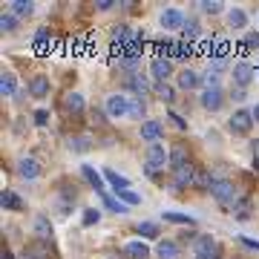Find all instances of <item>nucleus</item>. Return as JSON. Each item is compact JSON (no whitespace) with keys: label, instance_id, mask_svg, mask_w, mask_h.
I'll return each mask as SVG.
<instances>
[{"label":"nucleus","instance_id":"28","mask_svg":"<svg viewBox=\"0 0 259 259\" xmlns=\"http://www.w3.org/2000/svg\"><path fill=\"white\" fill-rule=\"evenodd\" d=\"M127 256L130 259H147L150 256V248L144 245V242H127Z\"/></svg>","mask_w":259,"mask_h":259},{"label":"nucleus","instance_id":"26","mask_svg":"<svg viewBox=\"0 0 259 259\" xmlns=\"http://www.w3.org/2000/svg\"><path fill=\"white\" fill-rule=\"evenodd\" d=\"M9 12L15 15V18H29V15L35 12V3H29V0H12Z\"/></svg>","mask_w":259,"mask_h":259},{"label":"nucleus","instance_id":"6","mask_svg":"<svg viewBox=\"0 0 259 259\" xmlns=\"http://www.w3.org/2000/svg\"><path fill=\"white\" fill-rule=\"evenodd\" d=\"M231 75H233V83H236L239 90H245V87L256 78V66H250L248 61H239V64H233Z\"/></svg>","mask_w":259,"mask_h":259},{"label":"nucleus","instance_id":"14","mask_svg":"<svg viewBox=\"0 0 259 259\" xmlns=\"http://www.w3.org/2000/svg\"><path fill=\"white\" fill-rule=\"evenodd\" d=\"M64 110L69 112V115H81V112L87 110L83 95H81V93H66V95H64Z\"/></svg>","mask_w":259,"mask_h":259},{"label":"nucleus","instance_id":"32","mask_svg":"<svg viewBox=\"0 0 259 259\" xmlns=\"http://www.w3.org/2000/svg\"><path fill=\"white\" fill-rule=\"evenodd\" d=\"M182 32H185L187 40H196V37L202 35V26H199V20H196V18H187L185 26H182Z\"/></svg>","mask_w":259,"mask_h":259},{"label":"nucleus","instance_id":"39","mask_svg":"<svg viewBox=\"0 0 259 259\" xmlns=\"http://www.w3.org/2000/svg\"><path fill=\"white\" fill-rule=\"evenodd\" d=\"M0 29H3V32H15V29H18V18H15L12 12H6V15L0 18Z\"/></svg>","mask_w":259,"mask_h":259},{"label":"nucleus","instance_id":"44","mask_svg":"<svg viewBox=\"0 0 259 259\" xmlns=\"http://www.w3.org/2000/svg\"><path fill=\"white\" fill-rule=\"evenodd\" d=\"M167 118H173V124H176L179 130H187V121L182 118V115H179V112H170V115H167Z\"/></svg>","mask_w":259,"mask_h":259},{"label":"nucleus","instance_id":"34","mask_svg":"<svg viewBox=\"0 0 259 259\" xmlns=\"http://www.w3.org/2000/svg\"><path fill=\"white\" fill-rule=\"evenodd\" d=\"M90 147H93L90 144V136H75V139H69V150L72 153H87Z\"/></svg>","mask_w":259,"mask_h":259},{"label":"nucleus","instance_id":"12","mask_svg":"<svg viewBox=\"0 0 259 259\" xmlns=\"http://www.w3.org/2000/svg\"><path fill=\"white\" fill-rule=\"evenodd\" d=\"M124 87H127V90H133L139 98L150 93V81H147L141 72H127V78H124Z\"/></svg>","mask_w":259,"mask_h":259},{"label":"nucleus","instance_id":"35","mask_svg":"<svg viewBox=\"0 0 259 259\" xmlns=\"http://www.w3.org/2000/svg\"><path fill=\"white\" fill-rule=\"evenodd\" d=\"M199 9H202L204 15H219V12H225V6L219 0H199Z\"/></svg>","mask_w":259,"mask_h":259},{"label":"nucleus","instance_id":"21","mask_svg":"<svg viewBox=\"0 0 259 259\" xmlns=\"http://www.w3.org/2000/svg\"><path fill=\"white\" fill-rule=\"evenodd\" d=\"M179 87L182 90H199L202 87V75L196 69H185V72H179Z\"/></svg>","mask_w":259,"mask_h":259},{"label":"nucleus","instance_id":"42","mask_svg":"<svg viewBox=\"0 0 259 259\" xmlns=\"http://www.w3.org/2000/svg\"><path fill=\"white\" fill-rule=\"evenodd\" d=\"M35 124H37V127H47V124H49V112L47 110H37L35 112Z\"/></svg>","mask_w":259,"mask_h":259},{"label":"nucleus","instance_id":"50","mask_svg":"<svg viewBox=\"0 0 259 259\" xmlns=\"http://www.w3.org/2000/svg\"><path fill=\"white\" fill-rule=\"evenodd\" d=\"M256 75H259V66H256Z\"/></svg>","mask_w":259,"mask_h":259},{"label":"nucleus","instance_id":"33","mask_svg":"<svg viewBox=\"0 0 259 259\" xmlns=\"http://www.w3.org/2000/svg\"><path fill=\"white\" fill-rule=\"evenodd\" d=\"M81 173H83V179H87V182H90V185L95 187V193H98V190H104V182H101V176H98V173H95V170H93L90 164H83V167H81Z\"/></svg>","mask_w":259,"mask_h":259},{"label":"nucleus","instance_id":"7","mask_svg":"<svg viewBox=\"0 0 259 259\" xmlns=\"http://www.w3.org/2000/svg\"><path fill=\"white\" fill-rule=\"evenodd\" d=\"M161 136H164V124H161V121H156V118L141 121V141H147V144H158Z\"/></svg>","mask_w":259,"mask_h":259},{"label":"nucleus","instance_id":"17","mask_svg":"<svg viewBox=\"0 0 259 259\" xmlns=\"http://www.w3.org/2000/svg\"><path fill=\"white\" fill-rule=\"evenodd\" d=\"M32 231H35L37 242L52 239V222H49V216H35V222H32Z\"/></svg>","mask_w":259,"mask_h":259},{"label":"nucleus","instance_id":"27","mask_svg":"<svg viewBox=\"0 0 259 259\" xmlns=\"http://www.w3.org/2000/svg\"><path fill=\"white\" fill-rule=\"evenodd\" d=\"M98 193H101L104 204H107V210H112V213H121V216H124V213H130V210H127V204H124V202H118V199H115V196H110L107 190H98Z\"/></svg>","mask_w":259,"mask_h":259},{"label":"nucleus","instance_id":"40","mask_svg":"<svg viewBox=\"0 0 259 259\" xmlns=\"http://www.w3.org/2000/svg\"><path fill=\"white\" fill-rule=\"evenodd\" d=\"M47 40H49V29H37V35H35V49L37 52H47Z\"/></svg>","mask_w":259,"mask_h":259},{"label":"nucleus","instance_id":"38","mask_svg":"<svg viewBox=\"0 0 259 259\" xmlns=\"http://www.w3.org/2000/svg\"><path fill=\"white\" fill-rule=\"evenodd\" d=\"M233 213H236L239 219H248V216H250V199H236V204H233Z\"/></svg>","mask_w":259,"mask_h":259},{"label":"nucleus","instance_id":"41","mask_svg":"<svg viewBox=\"0 0 259 259\" xmlns=\"http://www.w3.org/2000/svg\"><path fill=\"white\" fill-rule=\"evenodd\" d=\"M98 219H101V210H95V207H87L83 210V225L90 228V225H98Z\"/></svg>","mask_w":259,"mask_h":259},{"label":"nucleus","instance_id":"10","mask_svg":"<svg viewBox=\"0 0 259 259\" xmlns=\"http://www.w3.org/2000/svg\"><path fill=\"white\" fill-rule=\"evenodd\" d=\"M185 12L182 9H164L161 12V18H158V23H161V29H167V32H173V29H182L185 26Z\"/></svg>","mask_w":259,"mask_h":259},{"label":"nucleus","instance_id":"8","mask_svg":"<svg viewBox=\"0 0 259 259\" xmlns=\"http://www.w3.org/2000/svg\"><path fill=\"white\" fill-rule=\"evenodd\" d=\"M150 72H153V78H156L158 83H167V78L173 75V61L164 55L153 58V64H150Z\"/></svg>","mask_w":259,"mask_h":259},{"label":"nucleus","instance_id":"19","mask_svg":"<svg viewBox=\"0 0 259 259\" xmlns=\"http://www.w3.org/2000/svg\"><path fill=\"white\" fill-rule=\"evenodd\" d=\"M20 259H49V245L47 242H32V245L23 248Z\"/></svg>","mask_w":259,"mask_h":259},{"label":"nucleus","instance_id":"24","mask_svg":"<svg viewBox=\"0 0 259 259\" xmlns=\"http://www.w3.org/2000/svg\"><path fill=\"white\" fill-rule=\"evenodd\" d=\"M213 185V176L204 170V167H193V187H199V190H210Z\"/></svg>","mask_w":259,"mask_h":259},{"label":"nucleus","instance_id":"3","mask_svg":"<svg viewBox=\"0 0 259 259\" xmlns=\"http://www.w3.org/2000/svg\"><path fill=\"white\" fill-rule=\"evenodd\" d=\"M104 110H107V115H110V118H127V115H130V95H121V93L107 95Z\"/></svg>","mask_w":259,"mask_h":259},{"label":"nucleus","instance_id":"36","mask_svg":"<svg viewBox=\"0 0 259 259\" xmlns=\"http://www.w3.org/2000/svg\"><path fill=\"white\" fill-rule=\"evenodd\" d=\"M115 199L124 202L127 207H130V204H141V196L136 193V190H121V193H115Z\"/></svg>","mask_w":259,"mask_h":259},{"label":"nucleus","instance_id":"15","mask_svg":"<svg viewBox=\"0 0 259 259\" xmlns=\"http://www.w3.org/2000/svg\"><path fill=\"white\" fill-rule=\"evenodd\" d=\"M104 179L110 182V187L115 190V193H121V190H133L130 179H127V176H121V173H115L112 167H107V170H104Z\"/></svg>","mask_w":259,"mask_h":259},{"label":"nucleus","instance_id":"30","mask_svg":"<svg viewBox=\"0 0 259 259\" xmlns=\"http://www.w3.org/2000/svg\"><path fill=\"white\" fill-rule=\"evenodd\" d=\"M153 93H156L164 104H173V101H176V90H173L170 83H156V87H153Z\"/></svg>","mask_w":259,"mask_h":259},{"label":"nucleus","instance_id":"37","mask_svg":"<svg viewBox=\"0 0 259 259\" xmlns=\"http://www.w3.org/2000/svg\"><path fill=\"white\" fill-rule=\"evenodd\" d=\"M139 233L144 239H156L158 236V225L156 222H139Z\"/></svg>","mask_w":259,"mask_h":259},{"label":"nucleus","instance_id":"25","mask_svg":"<svg viewBox=\"0 0 259 259\" xmlns=\"http://www.w3.org/2000/svg\"><path fill=\"white\" fill-rule=\"evenodd\" d=\"M0 204H3V210H23V199L18 193H12V190H3Z\"/></svg>","mask_w":259,"mask_h":259},{"label":"nucleus","instance_id":"13","mask_svg":"<svg viewBox=\"0 0 259 259\" xmlns=\"http://www.w3.org/2000/svg\"><path fill=\"white\" fill-rule=\"evenodd\" d=\"M18 176L26 179V182H32V179L40 176V164H37V158H32V156L20 158L18 161Z\"/></svg>","mask_w":259,"mask_h":259},{"label":"nucleus","instance_id":"16","mask_svg":"<svg viewBox=\"0 0 259 259\" xmlns=\"http://www.w3.org/2000/svg\"><path fill=\"white\" fill-rule=\"evenodd\" d=\"M156 253H158V259H182V248L173 239H161L156 245Z\"/></svg>","mask_w":259,"mask_h":259},{"label":"nucleus","instance_id":"48","mask_svg":"<svg viewBox=\"0 0 259 259\" xmlns=\"http://www.w3.org/2000/svg\"><path fill=\"white\" fill-rule=\"evenodd\" d=\"M250 112H253V121H259V104H256V107H253Z\"/></svg>","mask_w":259,"mask_h":259},{"label":"nucleus","instance_id":"9","mask_svg":"<svg viewBox=\"0 0 259 259\" xmlns=\"http://www.w3.org/2000/svg\"><path fill=\"white\" fill-rule=\"evenodd\" d=\"M216 250H222L219 248V242L213 239L210 233H199L193 239V253L196 256H207V253H216Z\"/></svg>","mask_w":259,"mask_h":259},{"label":"nucleus","instance_id":"11","mask_svg":"<svg viewBox=\"0 0 259 259\" xmlns=\"http://www.w3.org/2000/svg\"><path fill=\"white\" fill-rule=\"evenodd\" d=\"M182 167H190V150L179 141L170 147V170H182Z\"/></svg>","mask_w":259,"mask_h":259},{"label":"nucleus","instance_id":"45","mask_svg":"<svg viewBox=\"0 0 259 259\" xmlns=\"http://www.w3.org/2000/svg\"><path fill=\"white\" fill-rule=\"evenodd\" d=\"M239 242L245 245V248H250V250H259V242H256V239H248V236H239Z\"/></svg>","mask_w":259,"mask_h":259},{"label":"nucleus","instance_id":"4","mask_svg":"<svg viewBox=\"0 0 259 259\" xmlns=\"http://www.w3.org/2000/svg\"><path fill=\"white\" fill-rule=\"evenodd\" d=\"M228 127H231V133H236V136H248L250 127H253V112L236 110L231 115V121H228Z\"/></svg>","mask_w":259,"mask_h":259},{"label":"nucleus","instance_id":"5","mask_svg":"<svg viewBox=\"0 0 259 259\" xmlns=\"http://www.w3.org/2000/svg\"><path fill=\"white\" fill-rule=\"evenodd\" d=\"M202 107L204 110H210V112H216V110H222V104H225V90L222 87H204L202 90Z\"/></svg>","mask_w":259,"mask_h":259},{"label":"nucleus","instance_id":"20","mask_svg":"<svg viewBox=\"0 0 259 259\" xmlns=\"http://www.w3.org/2000/svg\"><path fill=\"white\" fill-rule=\"evenodd\" d=\"M173 187H176V190L193 187V167H182V170H173Z\"/></svg>","mask_w":259,"mask_h":259},{"label":"nucleus","instance_id":"18","mask_svg":"<svg viewBox=\"0 0 259 259\" xmlns=\"http://www.w3.org/2000/svg\"><path fill=\"white\" fill-rule=\"evenodd\" d=\"M29 95H32V98H47L49 95V78L47 75H35V78L29 81Z\"/></svg>","mask_w":259,"mask_h":259},{"label":"nucleus","instance_id":"2","mask_svg":"<svg viewBox=\"0 0 259 259\" xmlns=\"http://www.w3.org/2000/svg\"><path fill=\"white\" fill-rule=\"evenodd\" d=\"M210 196L216 199V202L222 204V207H233L236 204V187H233V182H228V179H213L210 185Z\"/></svg>","mask_w":259,"mask_h":259},{"label":"nucleus","instance_id":"47","mask_svg":"<svg viewBox=\"0 0 259 259\" xmlns=\"http://www.w3.org/2000/svg\"><path fill=\"white\" fill-rule=\"evenodd\" d=\"M196 259H222V250H216V253H207V256H196Z\"/></svg>","mask_w":259,"mask_h":259},{"label":"nucleus","instance_id":"23","mask_svg":"<svg viewBox=\"0 0 259 259\" xmlns=\"http://www.w3.org/2000/svg\"><path fill=\"white\" fill-rule=\"evenodd\" d=\"M228 23H231L233 29H245V26H248V12L239 9V6L228 9Z\"/></svg>","mask_w":259,"mask_h":259},{"label":"nucleus","instance_id":"46","mask_svg":"<svg viewBox=\"0 0 259 259\" xmlns=\"http://www.w3.org/2000/svg\"><path fill=\"white\" fill-rule=\"evenodd\" d=\"M95 6H98L101 12H107V9H112V6H115V0H98Z\"/></svg>","mask_w":259,"mask_h":259},{"label":"nucleus","instance_id":"29","mask_svg":"<svg viewBox=\"0 0 259 259\" xmlns=\"http://www.w3.org/2000/svg\"><path fill=\"white\" fill-rule=\"evenodd\" d=\"M161 216H164V222H173V225H190V228H193V225H196V219H193V216H187V213L161 210Z\"/></svg>","mask_w":259,"mask_h":259},{"label":"nucleus","instance_id":"49","mask_svg":"<svg viewBox=\"0 0 259 259\" xmlns=\"http://www.w3.org/2000/svg\"><path fill=\"white\" fill-rule=\"evenodd\" d=\"M3 259H12V253H9V250H6V253H3Z\"/></svg>","mask_w":259,"mask_h":259},{"label":"nucleus","instance_id":"1","mask_svg":"<svg viewBox=\"0 0 259 259\" xmlns=\"http://www.w3.org/2000/svg\"><path fill=\"white\" fill-rule=\"evenodd\" d=\"M164 164L170 167V150H164V144H150V147H147V164H144V173L156 179L158 170H164Z\"/></svg>","mask_w":259,"mask_h":259},{"label":"nucleus","instance_id":"43","mask_svg":"<svg viewBox=\"0 0 259 259\" xmlns=\"http://www.w3.org/2000/svg\"><path fill=\"white\" fill-rule=\"evenodd\" d=\"M245 47H253V49L259 47V32H248L245 35Z\"/></svg>","mask_w":259,"mask_h":259},{"label":"nucleus","instance_id":"31","mask_svg":"<svg viewBox=\"0 0 259 259\" xmlns=\"http://www.w3.org/2000/svg\"><path fill=\"white\" fill-rule=\"evenodd\" d=\"M144 110H147L144 98H139V95H130V115H127V118H141V115H144Z\"/></svg>","mask_w":259,"mask_h":259},{"label":"nucleus","instance_id":"22","mask_svg":"<svg viewBox=\"0 0 259 259\" xmlns=\"http://www.w3.org/2000/svg\"><path fill=\"white\" fill-rule=\"evenodd\" d=\"M0 95H6V98H15L18 95V78L12 72L0 75Z\"/></svg>","mask_w":259,"mask_h":259}]
</instances>
